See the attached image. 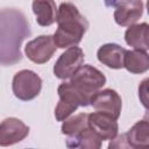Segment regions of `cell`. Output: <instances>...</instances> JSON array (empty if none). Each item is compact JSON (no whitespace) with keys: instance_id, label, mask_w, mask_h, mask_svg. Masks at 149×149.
<instances>
[{"instance_id":"1","label":"cell","mask_w":149,"mask_h":149,"mask_svg":"<svg viewBox=\"0 0 149 149\" xmlns=\"http://www.w3.org/2000/svg\"><path fill=\"white\" fill-rule=\"evenodd\" d=\"M30 34L24 15L16 9L1 10V63L10 65L21 61L20 45Z\"/></svg>"},{"instance_id":"2","label":"cell","mask_w":149,"mask_h":149,"mask_svg":"<svg viewBox=\"0 0 149 149\" xmlns=\"http://www.w3.org/2000/svg\"><path fill=\"white\" fill-rule=\"evenodd\" d=\"M56 22L58 27L54 34V41L61 49L77 45L88 28L87 20L71 2L59 5Z\"/></svg>"},{"instance_id":"3","label":"cell","mask_w":149,"mask_h":149,"mask_svg":"<svg viewBox=\"0 0 149 149\" xmlns=\"http://www.w3.org/2000/svg\"><path fill=\"white\" fill-rule=\"evenodd\" d=\"M57 93L59 97L58 104L55 108V118L57 121L66 120L79 106H88L90 99H87L71 81L62 83Z\"/></svg>"},{"instance_id":"4","label":"cell","mask_w":149,"mask_h":149,"mask_svg":"<svg viewBox=\"0 0 149 149\" xmlns=\"http://www.w3.org/2000/svg\"><path fill=\"white\" fill-rule=\"evenodd\" d=\"M70 81L91 101L92 95L106 84V77L97 68L86 64L81 65Z\"/></svg>"},{"instance_id":"5","label":"cell","mask_w":149,"mask_h":149,"mask_svg":"<svg viewBox=\"0 0 149 149\" xmlns=\"http://www.w3.org/2000/svg\"><path fill=\"white\" fill-rule=\"evenodd\" d=\"M41 88L42 79L31 70H21L16 72L12 81L14 95L22 101H29L36 98L40 94Z\"/></svg>"},{"instance_id":"6","label":"cell","mask_w":149,"mask_h":149,"mask_svg":"<svg viewBox=\"0 0 149 149\" xmlns=\"http://www.w3.org/2000/svg\"><path fill=\"white\" fill-rule=\"evenodd\" d=\"M106 6L115 7L114 20L121 27H129L143 14V3L141 0H105Z\"/></svg>"},{"instance_id":"7","label":"cell","mask_w":149,"mask_h":149,"mask_svg":"<svg viewBox=\"0 0 149 149\" xmlns=\"http://www.w3.org/2000/svg\"><path fill=\"white\" fill-rule=\"evenodd\" d=\"M84 63V51L79 47L68 48L56 61L54 65V74L58 79L72 78Z\"/></svg>"},{"instance_id":"8","label":"cell","mask_w":149,"mask_h":149,"mask_svg":"<svg viewBox=\"0 0 149 149\" xmlns=\"http://www.w3.org/2000/svg\"><path fill=\"white\" fill-rule=\"evenodd\" d=\"M57 45L51 35H41L29 41L24 47L26 56L36 64H44L51 59Z\"/></svg>"},{"instance_id":"9","label":"cell","mask_w":149,"mask_h":149,"mask_svg":"<svg viewBox=\"0 0 149 149\" xmlns=\"http://www.w3.org/2000/svg\"><path fill=\"white\" fill-rule=\"evenodd\" d=\"M90 105L95 111L107 113L113 118H115L116 120L121 114V107H122L121 97L116 91L112 88L99 90L98 92H95L91 98Z\"/></svg>"},{"instance_id":"10","label":"cell","mask_w":149,"mask_h":149,"mask_svg":"<svg viewBox=\"0 0 149 149\" xmlns=\"http://www.w3.org/2000/svg\"><path fill=\"white\" fill-rule=\"evenodd\" d=\"M29 134V127L16 118H7L0 126V146L7 147L21 142Z\"/></svg>"},{"instance_id":"11","label":"cell","mask_w":149,"mask_h":149,"mask_svg":"<svg viewBox=\"0 0 149 149\" xmlns=\"http://www.w3.org/2000/svg\"><path fill=\"white\" fill-rule=\"evenodd\" d=\"M88 125L90 128L93 129L102 141L113 140L118 136L119 125L116 119L112 115L104 112H93L88 114Z\"/></svg>"},{"instance_id":"12","label":"cell","mask_w":149,"mask_h":149,"mask_svg":"<svg viewBox=\"0 0 149 149\" xmlns=\"http://www.w3.org/2000/svg\"><path fill=\"white\" fill-rule=\"evenodd\" d=\"M126 49L116 43H106L102 44L98 51L97 57L100 63L106 65L109 69L119 70L125 68V55Z\"/></svg>"},{"instance_id":"13","label":"cell","mask_w":149,"mask_h":149,"mask_svg":"<svg viewBox=\"0 0 149 149\" xmlns=\"http://www.w3.org/2000/svg\"><path fill=\"white\" fill-rule=\"evenodd\" d=\"M31 8L40 26L49 27L56 22L58 9L54 0H33Z\"/></svg>"},{"instance_id":"14","label":"cell","mask_w":149,"mask_h":149,"mask_svg":"<svg viewBox=\"0 0 149 149\" xmlns=\"http://www.w3.org/2000/svg\"><path fill=\"white\" fill-rule=\"evenodd\" d=\"M125 41L134 49L149 50V23L129 26L125 33Z\"/></svg>"},{"instance_id":"15","label":"cell","mask_w":149,"mask_h":149,"mask_svg":"<svg viewBox=\"0 0 149 149\" xmlns=\"http://www.w3.org/2000/svg\"><path fill=\"white\" fill-rule=\"evenodd\" d=\"M125 134L130 148H149V122L147 120L137 121Z\"/></svg>"},{"instance_id":"16","label":"cell","mask_w":149,"mask_h":149,"mask_svg":"<svg viewBox=\"0 0 149 149\" xmlns=\"http://www.w3.org/2000/svg\"><path fill=\"white\" fill-rule=\"evenodd\" d=\"M125 68L128 72L141 74L149 70V55L146 50H127L125 55Z\"/></svg>"},{"instance_id":"17","label":"cell","mask_w":149,"mask_h":149,"mask_svg":"<svg viewBox=\"0 0 149 149\" xmlns=\"http://www.w3.org/2000/svg\"><path fill=\"white\" fill-rule=\"evenodd\" d=\"M102 140L100 136L90 127L84 129L81 133L74 137H69L66 140V147L69 148H88V149H99L101 147Z\"/></svg>"},{"instance_id":"18","label":"cell","mask_w":149,"mask_h":149,"mask_svg":"<svg viewBox=\"0 0 149 149\" xmlns=\"http://www.w3.org/2000/svg\"><path fill=\"white\" fill-rule=\"evenodd\" d=\"M90 127L88 125V114L87 113H79L71 118H68L62 123V134L69 137H74L84 129Z\"/></svg>"},{"instance_id":"19","label":"cell","mask_w":149,"mask_h":149,"mask_svg":"<svg viewBox=\"0 0 149 149\" xmlns=\"http://www.w3.org/2000/svg\"><path fill=\"white\" fill-rule=\"evenodd\" d=\"M137 92L140 102L146 109H149V78H146L140 83Z\"/></svg>"},{"instance_id":"20","label":"cell","mask_w":149,"mask_h":149,"mask_svg":"<svg viewBox=\"0 0 149 149\" xmlns=\"http://www.w3.org/2000/svg\"><path fill=\"white\" fill-rule=\"evenodd\" d=\"M108 148L109 149H112V148H130L128 142H127L126 134H121V135L114 137L113 140H111V143L108 144Z\"/></svg>"},{"instance_id":"21","label":"cell","mask_w":149,"mask_h":149,"mask_svg":"<svg viewBox=\"0 0 149 149\" xmlns=\"http://www.w3.org/2000/svg\"><path fill=\"white\" fill-rule=\"evenodd\" d=\"M143 119H144V120H147V121L149 122V109H147V112L144 113V116H143Z\"/></svg>"},{"instance_id":"22","label":"cell","mask_w":149,"mask_h":149,"mask_svg":"<svg viewBox=\"0 0 149 149\" xmlns=\"http://www.w3.org/2000/svg\"><path fill=\"white\" fill-rule=\"evenodd\" d=\"M147 10H148V14H149V0H147Z\"/></svg>"}]
</instances>
